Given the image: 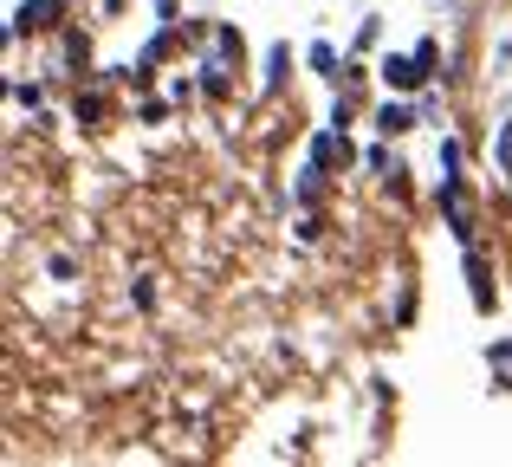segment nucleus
<instances>
[{"mask_svg": "<svg viewBox=\"0 0 512 467\" xmlns=\"http://www.w3.org/2000/svg\"><path fill=\"white\" fill-rule=\"evenodd\" d=\"M461 273H467V299H474V312H493L500 305V279H493V260L480 247H461Z\"/></svg>", "mask_w": 512, "mask_h": 467, "instance_id": "nucleus-1", "label": "nucleus"}, {"mask_svg": "<svg viewBox=\"0 0 512 467\" xmlns=\"http://www.w3.org/2000/svg\"><path fill=\"white\" fill-rule=\"evenodd\" d=\"M376 78H383L389 91H422L428 85V65L415 59V52H383V59H376Z\"/></svg>", "mask_w": 512, "mask_h": 467, "instance_id": "nucleus-2", "label": "nucleus"}, {"mask_svg": "<svg viewBox=\"0 0 512 467\" xmlns=\"http://www.w3.org/2000/svg\"><path fill=\"white\" fill-rule=\"evenodd\" d=\"M415 124H422V111H415V104H402V91H396V98H383V104L370 111V130H376V137H389V143L409 137Z\"/></svg>", "mask_w": 512, "mask_h": 467, "instance_id": "nucleus-3", "label": "nucleus"}, {"mask_svg": "<svg viewBox=\"0 0 512 467\" xmlns=\"http://www.w3.org/2000/svg\"><path fill=\"white\" fill-rule=\"evenodd\" d=\"M305 163H318V169H344V163H350L344 124H325V130H312V137H305Z\"/></svg>", "mask_w": 512, "mask_h": 467, "instance_id": "nucleus-4", "label": "nucleus"}, {"mask_svg": "<svg viewBox=\"0 0 512 467\" xmlns=\"http://www.w3.org/2000/svg\"><path fill=\"white\" fill-rule=\"evenodd\" d=\"M286 78H292V46H286V39H273L266 59H260V91L273 98V91H286Z\"/></svg>", "mask_w": 512, "mask_h": 467, "instance_id": "nucleus-5", "label": "nucleus"}, {"mask_svg": "<svg viewBox=\"0 0 512 467\" xmlns=\"http://www.w3.org/2000/svg\"><path fill=\"white\" fill-rule=\"evenodd\" d=\"M325 182H331V169L305 163L299 176H292V195H286V202H292V208H318V202H325Z\"/></svg>", "mask_w": 512, "mask_h": 467, "instance_id": "nucleus-6", "label": "nucleus"}, {"mask_svg": "<svg viewBox=\"0 0 512 467\" xmlns=\"http://www.w3.org/2000/svg\"><path fill=\"white\" fill-rule=\"evenodd\" d=\"M305 65H312L318 78H331V85H338V72H344L350 59H344L338 46H331V39H312V46H305Z\"/></svg>", "mask_w": 512, "mask_h": 467, "instance_id": "nucleus-7", "label": "nucleus"}, {"mask_svg": "<svg viewBox=\"0 0 512 467\" xmlns=\"http://www.w3.org/2000/svg\"><path fill=\"white\" fill-rule=\"evenodd\" d=\"M208 52H221L227 65H240V52H247V39H240V26H234V20H214V33H208Z\"/></svg>", "mask_w": 512, "mask_h": 467, "instance_id": "nucleus-8", "label": "nucleus"}, {"mask_svg": "<svg viewBox=\"0 0 512 467\" xmlns=\"http://www.w3.org/2000/svg\"><path fill=\"white\" fill-rule=\"evenodd\" d=\"M461 169H467L461 137H441V143H435V176H441V182H461Z\"/></svg>", "mask_w": 512, "mask_h": 467, "instance_id": "nucleus-9", "label": "nucleus"}, {"mask_svg": "<svg viewBox=\"0 0 512 467\" xmlns=\"http://www.w3.org/2000/svg\"><path fill=\"white\" fill-rule=\"evenodd\" d=\"M7 98L20 104L26 117H39V111H46V85H39V78H13V85H7Z\"/></svg>", "mask_w": 512, "mask_h": 467, "instance_id": "nucleus-10", "label": "nucleus"}, {"mask_svg": "<svg viewBox=\"0 0 512 467\" xmlns=\"http://www.w3.org/2000/svg\"><path fill=\"white\" fill-rule=\"evenodd\" d=\"M493 169H500V176L512 182V117H506L500 130H493Z\"/></svg>", "mask_w": 512, "mask_h": 467, "instance_id": "nucleus-11", "label": "nucleus"}, {"mask_svg": "<svg viewBox=\"0 0 512 467\" xmlns=\"http://www.w3.org/2000/svg\"><path fill=\"white\" fill-rule=\"evenodd\" d=\"M350 46H357V52H376V46H383V20H376V13H363L357 33H350Z\"/></svg>", "mask_w": 512, "mask_h": 467, "instance_id": "nucleus-12", "label": "nucleus"}, {"mask_svg": "<svg viewBox=\"0 0 512 467\" xmlns=\"http://www.w3.org/2000/svg\"><path fill=\"white\" fill-rule=\"evenodd\" d=\"M72 117H78V124H104V91H78Z\"/></svg>", "mask_w": 512, "mask_h": 467, "instance_id": "nucleus-13", "label": "nucleus"}, {"mask_svg": "<svg viewBox=\"0 0 512 467\" xmlns=\"http://www.w3.org/2000/svg\"><path fill=\"white\" fill-rule=\"evenodd\" d=\"M493 78H512V33H500V46H493Z\"/></svg>", "mask_w": 512, "mask_h": 467, "instance_id": "nucleus-14", "label": "nucleus"}, {"mask_svg": "<svg viewBox=\"0 0 512 467\" xmlns=\"http://www.w3.org/2000/svg\"><path fill=\"white\" fill-rule=\"evenodd\" d=\"M46 273L65 286V279H78V260H72V253H52V260H46Z\"/></svg>", "mask_w": 512, "mask_h": 467, "instance_id": "nucleus-15", "label": "nucleus"}, {"mask_svg": "<svg viewBox=\"0 0 512 467\" xmlns=\"http://www.w3.org/2000/svg\"><path fill=\"white\" fill-rule=\"evenodd\" d=\"M415 59H422L428 72H435V59H441V39H435V33H422V39H415Z\"/></svg>", "mask_w": 512, "mask_h": 467, "instance_id": "nucleus-16", "label": "nucleus"}, {"mask_svg": "<svg viewBox=\"0 0 512 467\" xmlns=\"http://www.w3.org/2000/svg\"><path fill=\"white\" fill-rule=\"evenodd\" d=\"M415 111H422V124H435L441 117V91H415Z\"/></svg>", "mask_w": 512, "mask_h": 467, "instance_id": "nucleus-17", "label": "nucleus"}, {"mask_svg": "<svg viewBox=\"0 0 512 467\" xmlns=\"http://www.w3.org/2000/svg\"><path fill=\"white\" fill-rule=\"evenodd\" d=\"M130 299H137V312H156V279H137V286H130Z\"/></svg>", "mask_w": 512, "mask_h": 467, "instance_id": "nucleus-18", "label": "nucleus"}, {"mask_svg": "<svg viewBox=\"0 0 512 467\" xmlns=\"http://www.w3.org/2000/svg\"><path fill=\"white\" fill-rule=\"evenodd\" d=\"M175 104V98H169ZM169 104H156V98H143L137 104V124H163V117H169Z\"/></svg>", "mask_w": 512, "mask_h": 467, "instance_id": "nucleus-19", "label": "nucleus"}, {"mask_svg": "<svg viewBox=\"0 0 512 467\" xmlns=\"http://www.w3.org/2000/svg\"><path fill=\"white\" fill-rule=\"evenodd\" d=\"M350 117H357V98H331V117H325V124H350Z\"/></svg>", "mask_w": 512, "mask_h": 467, "instance_id": "nucleus-20", "label": "nucleus"}, {"mask_svg": "<svg viewBox=\"0 0 512 467\" xmlns=\"http://www.w3.org/2000/svg\"><path fill=\"white\" fill-rule=\"evenodd\" d=\"M389 318H396V325H409V318H415V292H409V286L396 292V312H389Z\"/></svg>", "mask_w": 512, "mask_h": 467, "instance_id": "nucleus-21", "label": "nucleus"}, {"mask_svg": "<svg viewBox=\"0 0 512 467\" xmlns=\"http://www.w3.org/2000/svg\"><path fill=\"white\" fill-rule=\"evenodd\" d=\"M292 234H299V247H312V240L325 234V228H318V215H305V221H299V228H292Z\"/></svg>", "mask_w": 512, "mask_h": 467, "instance_id": "nucleus-22", "label": "nucleus"}, {"mask_svg": "<svg viewBox=\"0 0 512 467\" xmlns=\"http://www.w3.org/2000/svg\"><path fill=\"white\" fill-rule=\"evenodd\" d=\"M487 364H512V338H493L487 344Z\"/></svg>", "mask_w": 512, "mask_h": 467, "instance_id": "nucleus-23", "label": "nucleus"}, {"mask_svg": "<svg viewBox=\"0 0 512 467\" xmlns=\"http://www.w3.org/2000/svg\"><path fill=\"white\" fill-rule=\"evenodd\" d=\"M156 20H169V26H175V0H156Z\"/></svg>", "mask_w": 512, "mask_h": 467, "instance_id": "nucleus-24", "label": "nucleus"}]
</instances>
